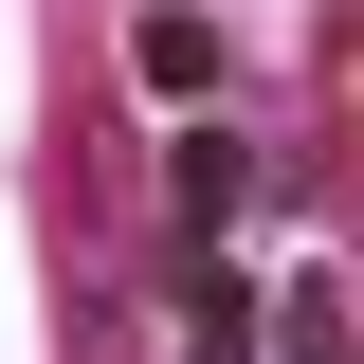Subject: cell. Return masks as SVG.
Returning <instances> with one entry per match:
<instances>
[{"label": "cell", "mask_w": 364, "mask_h": 364, "mask_svg": "<svg viewBox=\"0 0 364 364\" xmlns=\"http://www.w3.org/2000/svg\"><path fill=\"white\" fill-rule=\"evenodd\" d=\"M128 73H146V91H182V109H200V91H219V37H200V18H182V0H164V18H146V37H128Z\"/></svg>", "instance_id": "cell-1"}, {"label": "cell", "mask_w": 364, "mask_h": 364, "mask_svg": "<svg viewBox=\"0 0 364 364\" xmlns=\"http://www.w3.org/2000/svg\"><path fill=\"white\" fill-rule=\"evenodd\" d=\"M237 200H255V164H237V146L200 128V146H182V219H237Z\"/></svg>", "instance_id": "cell-2"}, {"label": "cell", "mask_w": 364, "mask_h": 364, "mask_svg": "<svg viewBox=\"0 0 364 364\" xmlns=\"http://www.w3.org/2000/svg\"><path fill=\"white\" fill-rule=\"evenodd\" d=\"M273 364H346V328H328V291H291V328H273Z\"/></svg>", "instance_id": "cell-3"}]
</instances>
